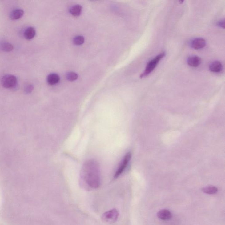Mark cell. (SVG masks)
I'll return each instance as SVG.
<instances>
[{
  "label": "cell",
  "instance_id": "cell-1",
  "mask_svg": "<svg viewBox=\"0 0 225 225\" xmlns=\"http://www.w3.org/2000/svg\"><path fill=\"white\" fill-rule=\"evenodd\" d=\"M81 182L86 190L98 188L100 185L101 176L99 164L94 159L84 163L81 172Z\"/></svg>",
  "mask_w": 225,
  "mask_h": 225
},
{
  "label": "cell",
  "instance_id": "cell-2",
  "mask_svg": "<svg viewBox=\"0 0 225 225\" xmlns=\"http://www.w3.org/2000/svg\"><path fill=\"white\" fill-rule=\"evenodd\" d=\"M165 52H162L156 56L155 58L152 59L147 65L144 72L140 75V78H143L149 75L154 70L161 58H164L165 56Z\"/></svg>",
  "mask_w": 225,
  "mask_h": 225
},
{
  "label": "cell",
  "instance_id": "cell-3",
  "mask_svg": "<svg viewBox=\"0 0 225 225\" xmlns=\"http://www.w3.org/2000/svg\"><path fill=\"white\" fill-rule=\"evenodd\" d=\"M131 154L130 152H128L124 156V158L122 159V161H121V163L119 164V167L116 170L115 173L114 175V178L115 179L119 178L125 171L128 163L131 160Z\"/></svg>",
  "mask_w": 225,
  "mask_h": 225
},
{
  "label": "cell",
  "instance_id": "cell-4",
  "mask_svg": "<svg viewBox=\"0 0 225 225\" xmlns=\"http://www.w3.org/2000/svg\"><path fill=\"white\" fill-rule=\"evenodd\" d=\"M18 82L17 78L12 74H6L2 76L1 83L6 88H12L16 86Z\"/></svg>",
  "mask_w": 225,
  "mask_h": 225
},
{
  "label": "cell",
  "instance_id": "cell-5",
  "mask_svg": "<svg viewBox=\"0 0 225 225\" xmlns=\"http://www.w3.org/2000/svg\"><path fill=\"white\" fill-rule=\"evenodd\" d=\"M119 216V211L115 209H113L104 213L102 219L103 221L108 223H113L117 220Z\"/></svg>",
  "mask_w": 225,
  "mask_h": 225
},
{
  "label": "cell",
  "instance_id": "cell-6",
  "mask_svg": "<svg viewBox=\"0 0 225 225\" xmlns=\"http://www.w3.org/2000/svg\"><path fill=\"white\" fill-rule=\"evenodd\" d=\"M206 45V41L202 38H196L192 40L191 43V47L195 49H203Z\"/></svg>",
  "mask_w": 225,
  "mask_h": 225
},
{
  "label": "cell",
  "instance_id": "cell-7",
  "mask_svg": "<svg viewBox=\"0 0 225 225\" xmlns=\"http://www.w3.org/2000/svg\"><path fill=\"white\" fill-rule=\"evenodd\" d=\"M157 216L158 218L163 220H167L170 219L172 217V214L167 209H162L159 211L157 213Z\"/></svg>",
  "mask_w": 225,
  "mask_h": 225
},
{
  "label": "cell",
  "instance_id": "cell-8",
  "mask_svg": "<svg viewBox=\"0 0 225 225\" xmlns=\"http://www.w3.org/2000/svg\"><path fill=\"white\" fill-rule=\"evenodd\" d=\"M201 58L197 56H191L187 59L188 64L192 67H198L201 64Z\"/></svg>",
  "mask_w": 225,
  "mask_h": 225
},
{
  "label": "cell",
  "instance_id": "cell-9",
  "mask_svg": "<svg viewBox=\"0 0 225 225\" xmlns=\"http://www.w3.org/2000/svg\"><path fill=\"white\" fill-rule=\"evenodd\" d=\"M223 66L220 62H213L209 66V70L212 72L219 73L222 70Z\"/></svg>",
  "mask_w": 225,
  "mask_h": 225
},
{
  "label": "cell",
  "instance_id": "cell-10",
  "mask_svg": "<svg viewBox=\"0 0 225 225\" xmlns=\"http://www.w3.org/2000/svg\"><path fill=\"white\" fill-rule=\"evenodd\" d=\"M35 35V29L32 26L27 28L24 32L25 38L27 39H31L34 37Z\"/></svg>",
  "mask_w": 225,
  "mask_h": 225
},
{
  "label": "cell",
  "instance_id": "cell-11",
  "mask_svg": "<svg viewBox=\"0 0 225 225\" xmlns=\"http://www.w3.org/2000/svg\"><path fill=\"white\" fill-rule=\"evenodd\" d=\"M60 78L56 74H51L47 77V82L50 85H54L59 82Z\"/></svg>",
  "mask_w": 225,
  "mask_h": 225
},
{
  "label": "cell",
  "instance_id": "cell-12",
  "mask_svg": "<svg viewBox=\"0 0 225 225\" xmlns=\"http://www.w3.org/2000/svg\"><path fill=\"white\" fill-rule=\"evenodd\" d=\"M24 14V11L21 9H17L12 10L10 14V18L12 19H18Z\"/></svg>",
  "mask_w": 225,
  "mask_h": 225
},
{
  "label": "cell",
  "instance_id": "cell-13",
  "mask_svg": "<svg viewBox=\"0 0 225 225\" xmlns=\"http://www.w3.org/2000/svg\"><path fill=\"white\" fill-rule=\"evenodd\" d=\"M82 6L79 5H74L72 6L70 9V12L75 16H79L82 11Z\"/></svg>",
  "mask_w": 225,
  "mask_h": 225
},
{
  "label": "cell",
  "instance_id": "cell-14",
  "mask_svg": "<svg viewBox=\"0 0 225 225\" xmlns=\"http://www.w3.org/2000/svg\"><path fill=\"white\" fill-rule=\"evenodd\" d=\"M217 188L213 186H208L204 187L202 189V192L208 195H214L218 192Z\"/></svg>",
  "mask_w": 225,
  "mask_h": 225
},
{
  "label": "cell",
  "instance_id": "cell-15",
  "mask_svg": "<svg viewBox=\"0 0 225 225\" xmlns=\"http://www.w3.org/2000/svg\"><path fill=\"white\" fill-rule=\"evenodd\" d=\"M0 49L5 52H10L13 49V46L10 43L3 42L0 44Z\"/></svg>",
  "mask_w": 225,
  "mask_h": 225
},
{
  "label": "cell",
  "instance_id": "cell-16",
  "mask_svg": "<svg viewBox=\"0 0 225 225\" xmlns=\"http://www.w3.org/2000/svg\"><path fill=\"white\" fill-rule=\"evenodd\" d=\"M85 42V38L82 36H78L74 38V43L76 45L79 46L82 45Z\"/></svg>",
  "mask_w": 225,
  "mask_h": 225
},
{
  "label": "cell",
  "instance_id": "cell-17",
  "mask_svg": "<svg viewBox=\"0 0 225 225\" xmlns=\"http://www.w3.org/2000/svg\"><path fill=\"white\" fill-rule=\"evenodd\" d=\"M78 78V76L75 73L69 72L66 74V78L70 81H75Z\"/></svg>",
  "mask_w": 225,
  "mask_h": 225
},
{
  "label": "cell",
  "instance_id": "cell-18",
  "mask_svg": "<svg viewBox=\"0 0 225 225\" xmlns=\"http://www.w3.org/2000/svg\"><path fill=\"white\" fill-rule=\"evenodd\" d=\"M218 26H219L220 27L222 28L223 29H224L225 28V22L224 20H222L219 21L217 23Z\"/></svg>",
  "mask_w": 225,
  "mask_h": 225
},
{
  "label": "cell",
  "instance_id": "cell-19",
  "mask_svg": "<svg viewBox=\"0 0 225 225\" xmlns=\"http://www.w3.org/2000/svg\"><path fill=\"white\" fill-rule=\"evenodd\" d=\"M33 89V87L32 85H28V86H27V87H26V91H27V92H29V91H30H30L32 90Z\"/></svg>",
  "mask_w": 225,
  "mask_h": 225
}]
</instances>
